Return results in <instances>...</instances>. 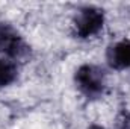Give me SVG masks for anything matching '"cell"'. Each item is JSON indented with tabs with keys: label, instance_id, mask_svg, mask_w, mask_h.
<instances>
[{
	"label": "cell",
	"instance_id": "cell-1",
	"mask_svg": "<svg viewBox=\"0 0 130 129\" xmlns=\"http://www.w3.org/2000/svg\"><path fill=\"white\" fill-rule=\"evenodd\" d=\"M74 81H76L77 88L88 99L89 97L94 99V97L101 96L103 91H104V85H106L103 70L98 65H94V64L80 65L76 70Z\"/></svg>",
	"mask_w": 130,
	"mask_h": 129
},
{
	"label": "cell",
	"instance_id": "cell-2",
	"mask_svg": "<svg viewBox=\"0 0 130 129\" xmlns=\"http://www.w3.org/2000/svg\"><path fill=\"white\" fill-rule=\"evenodd\" d=\"M104 24V14L95 6L82 8L74 18V33L79 38H89L101 31Z\"/></svg>",
	"mask_w": 130,
	"mask_h": 129
},
{
	"label": "cell",
	"instance_id": "cell-3",
	"mask_svg": "<svg viewBox=\"0 0 130 129\" xmlns=\"http://www.w3.org/2000/svg\"><path fill=\"white\" fill-rule=\"evenodd\" d=\"M29 52L27 44L23 36L11 24L0 23V53L6 55L9 59H20Z\"/></svg>",
	"mask_w": 130,
	"mask_h": 129
},
{
	"label": "cell",
	"instance_id": "cell-4",
	"mask_svg": "<svg viewBox=\"0 0 130 129\" xmlns=\"http://www.w3.org/2000/svg\"><path fill=\"white\" fill-rule=\"evenodd\" d=\"M107 64L115 70H123L130 67V40L118 41L109 47Z\"/></svg>",
	"mask_w": 130,
	"mask_h": 129
},
{
	"label": "cell",
	"instance_id": "cell-5",
	"mask_svg": "<svg viewBox=\"0 0 130 129\" xmlns=\"http://www.w3.org/2000/svg\"><path fill=\"white\" fill-rule=\"evenodd\" d=\"M17 78V65L11 59H0V87L12 84Z\"/></svg>",
	"mask_w": 130,
	"mask_h": 129
},
{
	"label": "cell",
	"instance_id": "cell-6",
	"mask_svg": "<svg viewBox=\"0 0 130 129\" xmlns=\"http://www.w3.org/2000/svg\"><path fill=\"white\" fill-rule=\"evenodd\" d=\"M117 129H130V112L124 111V112L118 117Z\"/></svg>",
	"mask_w": 130,
	"mask_h": 129
},
{
	"label": "cell",
	"instance_id": "cell-7",
	"mask_svg": "<svg viewBox=\"0 0 130 129\" xmlns=\"http://www.w3.org/2000/svg\"><path fill=\"white\" fill-rule=\"evenodd\" d=\"M88 129H104L103 126H98V125H92V126H89Z\"/></svg>",
	"mask_w": 130,
	"mask_h": 129
}]
</instances>
